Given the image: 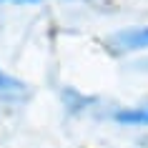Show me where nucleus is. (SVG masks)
Returning <instances> with one entry per match:
<instances>
[{"mask_svg": "<svg viewBox=\"0 0 148 148\" xmlns=\"http://www.w3.org/2000/svg\"><path fill=\"white\" fill-rule=\"evenodd\" d=\"M113 43L121 50H146L148 48V28H128L113 35Z\"/></svg>", "mask_w": 148, "mask_h": 148, "instance_id": "obj_1", "label": "nucleus"}, {"mask_svg": "<svg viewBox=\"0 0 148 148\" xmlns=\"http://www.w3.org/2000/svg\"><path fill=\"white\" fill-rule=\"evenodd\" d=\"M121 125H148V103L143 106H133V108H123L113 116Z\"/></svg>", "mask_w": 148, "mask_h": 148, "instance_id": "obj_2", "label": "nucleus"}, {"mask_svg": "<svg viewBox=\"0 0 148 148\" xmlns=\"http://www.w3.org/2000/svg\"><path fill=\"white\" fill-rule=\"evenodd\" d=\"M25 93V86L20 80H15L13 75H8L5 70L0 68V98H5V101H15L18 95Z\"/></svg>", "mask_w": 148, "mask_h": 148, "instance_id": "obj_3", "label": "nucleus"}, {"mask_svg": "<svg viewBox=\"0 0 148 148\" xmlns=\"http://www.w3.org/2000/svg\"><path fill=\"white\" fill-rule=\"evenodd\" d=\"M15 3H38V0H15Z\"/></svg>", "mask_w": 148, "mask_h": 148, "instance_id": "obj_4", "label": "nucleus"}, {"mask_svg": "<svg viewBox=\"0 0 148 148\" xmlns=\"http://www.w3.org/2000/svg\"><path fill=\"white\" fill-rule=\"evenodd\" d=\"M0 3H3V0H0Z\"/></svg>", "mask_w": 148, "mask_h": 148, "instance_id": "obj_5", "label": "nucleus"}]
</instances>
